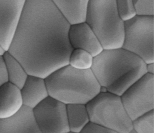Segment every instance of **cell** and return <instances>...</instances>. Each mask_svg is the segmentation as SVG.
Wrapping results in <instances>:
<instances>
[{
	"instance_id": "obj_1",
	"label": "cell",
	"mask_w": 154,
	"mask_h": 133,
	"mask_svg": "<svg viewBox=\"0 0 154 133\" xmlns=\"http://www.w3.org/2000/svg\"><path fill=\"white\" fill-rule=\"evenodd\" d=\"M70 25L51 0H26L7 51L28 75L45 79L69 64Z\"/></svg>"
},
{
	"instance_id": "obj_2",
	"label": "cell",
	"mask_w": 154,
	"mask_h": 133,
	"mask_svg": "<svg viewBox=\"0 0 154 133\" xmlns=\"http://www.w3.org/2000/svg\"><path fill=\"white\" fill-rule=\"evenodd\" d=\"M146 65L139 57L121 48L103 49L94 57L91 70L101 86L100 92L121 96L147 73Z\"/></svg>"
},
{
	"instance_id": "obj_3",
	"label": "cell",
	"mask_w": 154,
	"mask_h": 133,
	"mask_svg": "<svg viewBox=\"0 0 154 133\" xmlns=\"http://www.w3.org/2000/svg\"><path fill=\"white\" fill-rule=\"evenodd\" d=\"M49 96L65 104H85L100 92V84L91 69L65 65L45 78Z\"/></svg>"
},
{
	"instance_id": "obj_4",
	"label": "cell",
	"mask_w": 154,
	"mask_h": 133,
	"mask_svg": "<svg viewBox=\"0 0 154 133\" xmlns=\"http://www.w3.org/2000/svg\"><path fill=\"white\" fill-rule=\"evenodd\" d=\"M85 22L94 32L103 49L122 48L125 25L115 0H90Z\"/></svg>"
},
{
	"instance_id": "obj_5",
	"label": "cell",
	"mask_w": 154,
	"mask_h": 133,
	"mask_svg": "<svg viewBox=\"0 0 154 133\" xmlns=\"http://www.w3.org/2000/svg\"><path fill=\"white\" fill-rule=\"evenodd\" d=\"M86 107L91 122L116 133H131L133 129L132 121L118 95L108 91L100 92Z\"/></svg>"
},
{
	"instance_id": "obj_6",
	"label": "cell",
	"mask_w": 154,
	"mask_h": 133,
	"mask_svg": "<svg viewBox=\"0 0 154 133\" xmlns=\"http://www.w3.org/2000/svg\"><path fill=\"white\" fill-rule=\"evenodd\" d=\"M124 25L122 48L136 54L146 64L154 63V16L136 15Z\"/></svg>"
},
{
	"instance_id": "obj_7",
	"label": "cell",
	"mask_w": 154,
	"mask_h": 133,
	"mask_svg": "<svg viewBox=\"0 0 154 133\" xmlns=\"http://www.w3.org/2000/svg\"><path fill=\"white\" fill-rule=\"evenodd\" d=\"M120 97L131 121L154 110V75L146 73Z\"/></svg>"
},
{
	"instance_id": "obj_8",
	"label": "cell",
	"mask_w": 154,
	"mask_h": 133,
	"mask_svg": "<svg viewBox=\"0 0 154 133\" xmlns=\"http://www.w3.org/2000/svg\"><path fill=\"white\" fill-rule=\"evenodd\" d=\"M41 133H69L66 104L48 96L33 109Z\"/></svg>"
},
{
	"instance_id": "obj_9",
	"label": "cell",
	"mask_w": 154,
	"mask_h": 133,
	"mask_svg": "<svg viewBox=\"0 0 154 133\" xmlns=\"http://www.w3.org/2000/svg\"><path fill=\"white\" fill-rule=\"evenodd\" d=\"M26 0H0V44L7 51Z\"/></svg>"
},
{
	"instance_id": "obj_10",
	"label": "cell",
	"mask_w": 154,
	"mask_h": 133,
	"mask_svg": "<svg viewBox=\"0 0 154 133\" xmlns=\"http://www.w3.org/2000/svg\"><path fill=\"white\" fill-rule=\"evenodd\" d=\"M68 36L73 49H82L94 57L103 50L98 38L86 22L70 25Z\"/></svg>"
},
{
	"instance_id": "obj_11",
	"label": "cell",
	"mask_w": 154,
	"mask_h": 133,
	"mask_svg": "<svg viewBox=\"0 0 154 133\" xmlns=\"http://www.w3.org/2000/svg\"><path fill=\"white\" fill-rule=\"evenodd\" d=\"M0 133H41L33 109L23 105L13 115L0 119Z\"/></svg>"
},
{
	"instance_id": "obj_12",
	"label": "cell",
	"mask_w": 154,
	"mask_h": 133,
	"mask_svg": "<svg viewBox=\"0 0 154 133\" xmlns=\"http://www.w3.org/2000/svg\"><path fill=\"white\" fill-rule=\"evenodd\" d=\"M20 89L23 105L32 109L49 96L45 79L35 76L28 75Z\"/></svg>"
},
{
	"instance_id": "obj_13",
	"label": "cell",
	"mask_w": 154,
	"mask_h": 133,
	"mask_svg": "<svg viewBox=\"0 0 154 133\" xmlns=\"http://www.w3.org/2000/svg\"><path fill=\"white\" fill-rule=\"evenodd\" d=\"M23 105L20 88L9 81L0 86V119L13 115Z\"/></svg>"
},
{
	"instance_id": "obj_14",
	"label": "cell",
	"mask_w": 154,
	"mask_h": 133,
	"mask_svg": "<svg viewBox=\"0 0 154 133\" xmlns=\"http://www.w3.org/2000/svg\"><path fill=\"white\" fill-rule=\"evenodd\" d=\"M70 25L85 22L90 0H51Z\"/></svg>"
},
{
	"instance_id": "obj_15",
	"label": "cell",
	"mask_w": 154,
	"mask_h": 133,
	"mask_svg": "<svg viewBox=\"0 0 154 133\" xmlns=\"http://www.w3.org/2000/svg\"><path fill=\"white\" fill-rule=\"evenodd\" d=\"M69 133H80L89 122V115L85 104H69L66 105Z\"/></svg>"
},
{
	"instance_id": "obj_16",
	"label": "cell",
	"mask_w": 154,
	"mask_h": 133,
	"mask_svg": "<svg viewBox=\"0 0 154 133\" xmlns=\"http://www.w3.org/2000/svg\"><path fill=\"white\" fill-rule=\"evenodd\" d=\"M8 81L21 89L26 80L28 74L18 60L6 51L3 54Z\"/></svg>"
},
{
	"instance_id": "obj_17",
	"label": "cell",
	"mask_w": 154,
	"mask_h": 133,
	"mask_svg": "<svg viewBox=\"0 0 154 133\" xmlns=\"http://www.w3.org/2000/svg\"><path fill=\"white\" fill-rule=\"evenodd\" d=\"M94 57L82 49H74L69 58V65L78 70L91 69Z\"/></svg>"
},
{
	"instance_id": "obj_18",
	"label": "cell",
	"mask_w": 154,
	"mask_h": 133,
	"mask_svg": "<svg viewBox=\"0 0 154 133\" xmlns=\"http://www.w3.org/2000/svg\"><path fill=\"white\" fill-rule=\"evenodd\" d=\"M132 124L136 133H154V110L137 118Z\"/></svg>"
},
{
	"instance_id": "obj_19",
	"label": "cell",
	"mask_w": 154,
	"mask_h": 133,
	"mask_svg": "<svg viewBox=\"0 0 154 133\" xmlns=\"http://www.w3.org/2000/svg\"><path fill=\"white\" fill-rule=\"evenodd\" d=\"M119 15L123 21H128L136 16L133 0H115Z\"/></svg>"
},
{
	"instance_id": "obj_20",
	"label": "cell",
	"mask_w": 154,
	"mask_h": 133,
	"mask_svg": "<svg viewBox=\"0 0 154 133\" xmlns=\"http://www.w3.org/2000/svg\"><path fill=\"white\" fill-rule=\"evenodd\" d=\"M137 15L154 16V0H133Z\"/></svg>"
},
{
	"instance_id": "obj_21",
	"label": "cell",
	"mask_w": 154,
	"mask_h": 133,
	"mask_svg": "<svg viewBox=\"0 0 154 133\" xmlns=\"http://www.w3.org/2000/svg\"><path fill=\"white\" fill-rule=\"evenodd\" d=\"M80 133H116L115 131L105 128L101 125L89 121Z\"/></svg>"
},
{
	"instance_id": "obj_22",
	"label": "cell",
	"mask_w": 154,
	"mask_h": 133,
	"mask_svg": "<svg viewBox=\"0 0 154 133\" xmlns=\"http://www.w3.org/2000/svg\"><path fill=\"white\" fill-rule=\"evenodd\" d=\"M8 81L3 57L0 56V86Z\"/></svg>"
},
{
	"instance_id": "obj_23",
	"label": "cell",
	"mask_w": 154,
	"mask_h": 133,
	"mask_svg": "<svg viewBox=\"0 0 154 133\" xmlns=\"http://www.w3.org/2000/svg\"><path fill=\"white\" fill-rule=\"evenodd\" d=\"M146 72L148 74L154 75V63L146 64Z\"/></svg>"
},
{
	"instance_id": "obj_24",
	"label": "cell",
	"mask_w": 154,
	"mask_h": 133,
	"mask_svg": "<svg viewBox=\"0 0 154 133\" xmlns=\"http://www.w3.org/2000/svg\"><path fill=\"white\" fill-rule=\"evenodd\" d=\"M6 51L4 49L2 46L0 44V56H3L4 53H5Z\"/></svg>"
}]
</instances>
